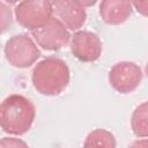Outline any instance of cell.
Here are the masks:
<instances>
[{
    "label": "cell",
    "mask_w": 148,
    "mask_h": 148,
    "mask_svg": "<svg viewBox=\"0 0 148 148\" xmlns=\"http://www.w3.org/2000/svg\"><path fill=\"white\" fill-rule=\"evenodd\" d=\"M36 109L27 97L17 94L6 97L0 106V125L3 132L14 135L27 133L34 124Z\"/></svg>",
    "instance_id": "6da1fadb"
},
{
    "label": "cell",
    "mask_w": 148,
    "mask_h": 148,
    "mask_svg": "<svg viewBox=\"0 0 148 148\" xmlns=\"http://www.w3.org/2000/svg\"><path fill=\"white\" fill-rule=\"evenodd\" d=\"M35 89L45 96L61 94L69 83V68L67 64L56 57H49L39 61L31 75Z\"/></svg>",
    "instance_id": "7a4b0ae2"
},
{
    "label": "cell",
    "mask_w": 148,
    "mask_h": 148,
    "mask_svg": "<svg viewBox=\"0 0 148 148\" xmlns=\"http://www.w3.org/2000/svg\"><path fill=\"white\" fill-rule=\"evenodd\" d=\"M5 56L7 61L16 68H28L40 57V51L25 34L12 36L5 44Z\"/></svg>",
    "instance_id": "3957f363"
},
{
    "label": "cell",
    "mask_w": 148,
    "mask_h": 148,
    "mask_svg": "<svg viewBox=\"0 0 148 148\" xmlns=\"http://www.w3.org/2000/svg\"><path fill=\"white\" fill-rule=\"evenodd\" d=\"M52 14V2L46 0L21 1L15 7L16 21L31 32L45 25L53 17Z\"/></svg>",
    "instance_id": "277c9868"
},
{
    "label": "cell",
    "mask_w": 148,
    "mask_h": 148,
    "mask_svg": "<svg viewBox=\"0 0 148 148\" xmlns=\"http://www.w3.org/2000/svg\"><path fill=\"white\" fill-rule=\"evenodd\" d=\"M141 80L142 71L135 62H117L109 72V82L111 87L120 94L132 92L141 83Z\"/></svg>",
    "instance_id": "5b68a950"
},
{
    "label": "cell",
    "mask_w": 148,
    "mask_h": 148,
    "mask_svg": "<svg viewBox=\"0 0 148 148\" xmlns=\"http://www.w3.org/2000/svg\"><path fill=\"white\" fill-rule=\"evenodd\" d=\"M36 43L44 50L58 51L71 39L68 29L57 17H52L45 25L31 32Z\"/></svg>",
    "instance_id": "8992f818"
},
{
    "label": "cell",
    "mask_w": 148,
    "mask_h": 148,
    "mask_svg": "<svg viewBox=\"0 0 148 148\" xmlns=\"http://www.w3.org/2000/svg\"><path fill=\"white\" fill-rule=\"evenodd\" d=\"M102 42L99 37L88 30H79L72 36L71 52L83 62H92L97 60L102 53Z\"/></svg>",
    "instance_id": "52a82bcc"
},
{
    "label": "cell",
    "mask_w": 148,
    "mask_h": 148,
    "mask_svg": "<svg viewBox=\"0 0 148 148\" xmlns=\"http://www.w3.org/2000/svg\"><path fill=\"white\" fill-rule=\"evenodd\" d=\"M53 13L68 30H79L86 22L87 13L82 1L56 0L52 2Z\"/></svg>",
    "instance_id": "ba28073f"
},
{
    "label": "cell",
    "mask_w": 148,
    "mask_h": 148,
    "mask_svg": "<svg viewBox=\"0 0 148 148\" xmlns=\"http://www.w3.org/2000/svg\"><path fill=\"white\" fill-rule=\"evenodd\" d=\"M132 7V2L126 0H104L99 3V15L105 23L117 25L131 16Z\"/></svg>",
    "instance_id": "9c48e42d"
},
{
    "label": "cell",
    "mask_w": 148,
    "mask_h": 148,
    "mask_svg": "<svg viewBox=\"0 0 148 148\" xmlns=\"http://www.w3.org/2000/svg\"><path fill=\"white\" fill-rule=\"evenodd\" d=\"M82 148H116V138L111 132L97 128L87 135Z\"/></svg>",
    "instance_id": "30bf717a"
},
{
    "label": "cell",
    "mask_w": 148,
    "mask_h": 148,
    "mask_svg": "<svg viewBox=\"0 0 148 148\" xmlns=\"http://www.w3.org/2000/svg\"><path fill=\"white\" fill-rule=\"evenodd\" d=\"M131 127L138 138H148V102H143L134 109Z\"/></svg>",
    "instance_id": "8fae6325"
},
{
    "label": "cell",
    "mask_w": 148,
    "mask_h": 148,
    "mask_svg": "<svg viewBox=\"0 0 148 148\" xmlns=\"http://www.w3.org/2000/svg\"><path fill=\"white\" fill-rule=\"evenodd\" d=\"M0 148H29V146L17 138H2L0 141Z\"/></svg>",
    "instance_id": "7c38bea8"
},
{
    "label": "cell",
    "mask_w": 148,
    "mask_h": 148,
    "mask_svg": "<svg viewBox=\"0 0 148 148\" xmlns=\"http://www.w3.org/2000/svg\"><path fill=\"white\" fill-rule=\"evenodd\" d=\"M0 8H1V27H2V31H5L7 27L12 24V13H10V8L8 9L3 2L0 3Z\"/></svg>",
    "instance_id": "4fadbf2b"
},
{
    "label": "cell",
    "mask_w": 148,
    "mask_h": 148,
    "mask_svg": "<svg viewBox=\"0 0 148 148\" xmlns=\"http://www.w3.org/2000/svg\"><path fill=\"white\" fill-rule=\"evenodd\" d=\"M132 6L136 9L138 13H140L143 16L148 17V1H133Z\"/></svg>",
    "instance_id": "5bb4252c"
},
{
    "label": "cell",
    "mask_w": 148,
    "mask_h": 148,
    "mask_svg": "<svg viewBox=\"0 0 148 148\" xmlns=\"http://www.w3.org/2000/svg\"><path fill=\"white\" fill-rule=\"evenodd\" d=\"M128 148H148V139L136 140V141H134Z\"/></svg>",
    "instance_id": "9a60e30c"
},
{
    "label": "cell",
    "mask_w": 148,
    "mask_h": 148,
    "mask_svg": "<svg viewBox=\"0 0 148 148\" xmlns=\"http://www.w3.org/2000/svg\"><path fill=\"white\" fill-rule=\"evenodd\" d=\"M146 74H147V76H148V62H147V65H146Z\"/></svg>",
    "instance_id": "2e32d148"
}]
</instances>
